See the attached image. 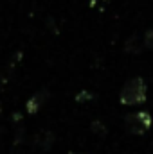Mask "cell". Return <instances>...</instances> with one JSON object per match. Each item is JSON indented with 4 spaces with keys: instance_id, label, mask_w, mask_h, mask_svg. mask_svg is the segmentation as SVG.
Segmentation results:
<instances>
[{
    "instance_id": "1",
    "label": "cell",
    "mask_w": 153,
    "mask_h": 154,
    "mask_svg": "<svg viewBox=\"0 0 153 154\" xmlns=\"http://www.w3.org/2000/svg\"><path fill=\"white\" fill-rule=\"evenodd\" d=\"M144 99H146V84L142 82V79H133L126 82V86L121 91V102L126 106L141 104Z\"/></svg>"
},
{
    "instance_id": "3",
    "label": "cell",
    "mask_w": 153,
    "mask_h": 154,
    "mask_svg": "<svg viewBox=\"0 0 153 154\" xmlns=\"http://www.w3.org/2000/svg\"><path fill=\"white\" fill-rule=\"evenodd\" d=\"M40 104H41V100H40V95H38V97H33V99L27 102V111H29V113H34V111H38V109H40Z\"/></svg>"
},
{
    "instance_id": "4",
    "label": "cell",
    "mask_w": 153,
    "mask_h": 154,
    "mask_svg": "<svg viewBox=\"0 0 153 154\" xmlns=\"http://www.w3.org/2000/svg\"><path fill=\"white\" fill-rule=\"evenodd\" d=\"M105 2H110V0H105Z\"/></svg>"
},
{
    "instance_id": "2",
    "label": "cell",
    "mask_w": 153,
    "mask_h": 154,
    "mask_svg": "<svg viewBox=\"0 0 153 154\" xmlns=\"http://www.w3.org/2000/svg\"><path fill=\"white\" fill-rule=\"evenodd\" d=\"M128 127L133 133L141 134V133H144L146 129L151 127V116L148 115L146 111H137V113L128 116Z\"/></svg>"
}]
</instances>
